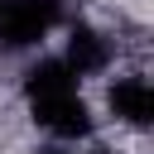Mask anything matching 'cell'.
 I'll use <instances>...</instances> for the list:
<instances>
[{"label": "cell", "instance_id": "cell-1", "mask_svg": "<svg viewBox=\"0 0 154 154\" xmlns=\"http://www.w3.org/2000/svg\"><path fill=\"white\" fill-rule=\"evenodd\" d=\"M24 106H29V116H34L58 144L91 140V130H96L91 106L82 101V82L67 72L63 58H38V63L24 72Z\"/></svg>", "mask_w": 154, "mask_h": 154}, {"label": "cell", "instance_id": "cell-2", "mask_svg": "<svg viewBox=\"0 0 154 154\" xmlns=\"http://www.w3.org/2000/svg\"><path fill=\"white\" fill-rule=\"evenodd\" d=\"M63 19L58 0H0V53L38 48Z\"/></svg>", "mask_w": 154, "mask_h": 154}, {"label": "cell", "instance_id": "cell-3", "mask_svg": "<svg viewBox=\"0 0 154 154\" xmlns=\"http://www.w3.org/2000/svg\"><path fill=\"white\" fill-rule=\"evenodd\" d=\"M106 111H111L116 125L144 130V125L154 120V87H149V77H144V72H120V77H111V82H106Z\"/></svg>", "mask_w": 154, "mask_h": 154}, {"label": "cell", "instance_id": "cell-4", "mask_svg": "<svg viewBox=\"0 0 154 154\" xmlns=\"http://www.w3.org/2000/svg\"><path fill=\"white\" fill-rule=\"evenodd\" d=\"M111 58H116V38H106L101 29H91V24H72V34H67V48H63V63H67V72L82 82V77H101L106 67H111Z\"/></svg>", "mask_w": 154, "mask_h": 154}, {"label": "cell", "instance_id": "cell-5", "mask_svg": "<svg viewBox=\"0 0 154 154\" xmlns=\"http://www.w3.org/2000/svg\"><path fill=\"white\" fill-rule=\"evenodd\" d=\"M34 154H77V149H72V144H58V140H53V144H43V149H34Z\"/></svg>", "mask_w": 154, "mask_h": 154}]
</instances>
